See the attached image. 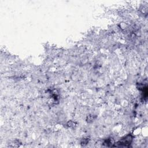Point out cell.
<instances>
[{"instance_id": "cell-1", "label": "cell", "mask_w": 148, "mask_h": 148, "mask_svg": "<svg viewBox=\"0 0 148 148\" xmlns=\"http://www.w3.org/2000/svg\"><path fill=\"white\" fill-rule=\"evenodd\" d=\"M132 140V137L131 135H128L124 137L123 139H122L119 143L118 144H120L119 146H127L129 145L131 142Z\"/></svg>"}]
</instances>
